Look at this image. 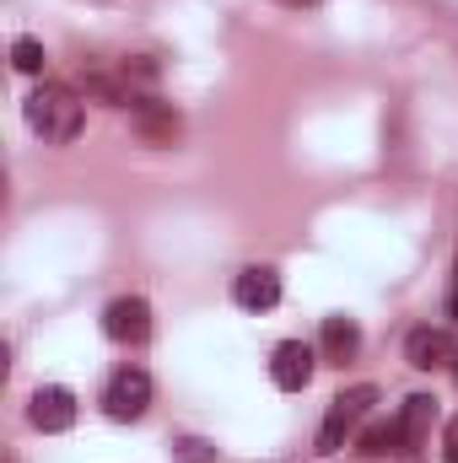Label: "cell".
Here are the masks:
<instances>
[{"mask_svg":"<svg viewBox=\"0 0 458 463\" xmlns=\"http://www.w3.org/2000/svg\"><path fill=\"white\" fill-rule=\"evenodd\" d=\"M448 313L458 318V275H453V291H448Z\"/></svg>","mask_w":458,"mask_h":463,"instance_id":"9a60e30c","label":"cell"},{"mask_svg":"<svg viewBox=\"0 0 458 463\" xmlns=\"http://www.w3.org/2000/svg\"><path fill=\"white\" fill-rule=\"evenodd\" d=\"M27 420L38 426V431H71L76 426V393L71 388H38L33 393V404H27Z\"/></svg>","mask_w":458,"mask_h":463,"instance_id":"52a82bcc","label":"cell"},{"mask_svg":"<svg viewBox=\"0 0 458 463\" xmlns=\"http://www.w3.org/2000/svg\"><path fill=\"white\" fill-rule=\"evenodd\" d=\"M22 114H27V129H33V135H43L49 146H71V140L81 135V124H87L81 98H76L71 87H60V81L33 87V92H27V103H22Z\"/></svg>","mask_w":458,"mask_h":463,"instance_id":"6da1fadb","label":"cell"},{"mask_svg":"<svg viewBox=\"0 0 458 463\" xmlns=\"http://www.w3.org/2000/svg\"><path fill=\"white\" fill-rule=\"evenodd\" d=\"M232 302L248 307V313H270L281 302V275L270 264H248L237 280H232Z\"/></svg>","mask_w":458,"mask_h":463,"instance_id":"5b68a950","label":"cell"},{"mask_svg":"<svg viewBox=\"0 0 458 463\" xmlns=\"http://www.w3.org/2000/svg\"><path fill=\"white\" fill-rule=\"evenodd\" d=\"M432 426H437V399H432V393H410V399H405V410H399L405 453H421V448H426V437H432Z\"/></svg>","mask_w":458,"mask_h":463,"instance_id":"9c48e42d","label":"cell"},{"mask_svg":"<svg viewBox=\"0 0 458 463\" xmlns=\"http://www.w3.org/2000/svg\"><path fill=\"white\" fill-rule=\"evenodd\" d=\"M178 458H189V463H211V458H216V448H211V442H200V437H184V442H178Z\"/></svg>","mask_w":458,"mask_h":463,"instance_id":"5bb4252c","label":"cell"},{"mask_svg":"<svg viewBox=\"0 0 458 463\" xmlns=\"http://www.w3.org/2000/svg\"><path fill=\"white\" fill-rule=\"evenodd\" d=\"M372 404H377V388L372 383H356V388H345L329 399V410H324V426H319V453L329 458V453H340L345 437L372 415Z\"/></svg>","mask_w":458,"mask_h":463,"instance_id":"7a4b0ae2","label":"cell"},{"mask_svg":"<svg viewBox=\"0 0 458 463\" xmlns=\"http://www.w3.org/2000/svg\"><path fill=\"white\" fill-rule=\"evenodd\" d=\"M361 453L367 458H383V453H405V431H399V415L394 420H372L361 431Z\"/></svg>","mask_w":458,"mask_h":463,"instance_id":"7c38bea8","label":"cell"},{"mask_svg":"<svg viewBox=\"0 0 458 463\" xmlns=\"http://www.w3.org/2000/svg\"><path fill=\"white\" fill-rule=\"evenodd\" d=\"M270 383H275L281 393H302V388L313 383V350L302 345V340L275 345V355H270Z\"/></svg>","mask_w":458,"mask_h":463,"instance_id":"8992f818","label":"cell"},{"mask_svg":"<svg viewBox=\"0 0 458 463\" xmlns=\"http://www.w3.org/2000/svg\"><path fill=\"white\" fill-rule=\"evenodd\" d=\"M103 335L119 340V345H140V340L151 335V302H146V297H119V302H109Z\"/></svg>","mask_w":458,"mask_h":463,"instance_id":"277c9868","label":"cell"},{"mask_svg":"<svg viewBox=\"0 0 458 463\" xmlns=\"http://www.w3.org/2000/svg\"><path fill=\"white\" fill-rule=\"evenodd\" d=\"M11 65H16L22 76H38V71H43V43H38V38H16V43H11Z\"/></svg>","mask_w":458,"mask_h":463,"instance_id":"4fadbf2b","label":"cell"},{"mask_svg":"<svg viewBox=\"0 0 458 463\" xmlns=\"http://www.w3.org/2000/svg\"><path fill=\"white\" fill-rule=\"evenodd\" d=\"M281 5H313V0H281Z\"/></svg>","mask_w":458,"mask_h":463,"instance_id":"e0dca14e","label":"cell"},{"mask_svg":"<svg viewBox=\"0 0 458 463\" xmlns=\"http://www.w3.org/2000/svg\"><path fill=\"white\" fill-rule=\"evenodd\" d=\"M356 345H361V329H356V318H345V313H335V318H324V355L329 361H350L356 355Z\"/></svg>","mask_w":458,"mask_h":463,"instance_id":"8fae6325","label":"cell"},{"mask_svg":"<svg viewBox=\"0 0 458 463\" xmlns=\"http://www.w3.org/2000/svg\"><path fill=\"white\" fill-rule=\"evenodd\" d=\"M103 410H109V420H140V415L151 410V377H146L140 366L114 372L109 388H103Z\"/></svg>","mask_w":458,"mask_h":463,"instance_id":"3957f363","label":"cell"},{"mask_svg":"<svg viewBox=\"0 0 458 463\" xmlns=\"http://www.w3.org/2000/svg\"><path fill=\"white\" fill-rule=\"evenodd\" d=\"M448 463H458V426H453V437H448Z\"/></svg>","mask_w":458,"mask_h":463,"instance_id":"2e32d148","label":"cell"},{"mask_svg":"<svg viewBox=\"0 0 458 463\" xmlns=\"http://www.w3.org/2000/svg\"><path fill=\"white\" fill-rule=\"evenodd\" d=\"M129 114H135V129H140L146 140H157V146H173V140H178V129H184L178 114H173V103H157V98H140Z\"/></svg>","mask_w":458,"mask_h":463,"instance_id":"30bf717a","label":"cell"},{"mask_svg":"<svg viewBox=\"0 0 458 463\" xmlns=\"http://www.w3.org/2000/svg\"><path fill=\"white\" fill-rule=\"evenodd\" d=\"M405 361H410L415 372L448 366V361H453V335H448V329H415V335L405 340Z\"/></svg>","mask_w":458,"mask_h":463,"instance_id":"ba28073f","label":"cell"}]
</instances>
